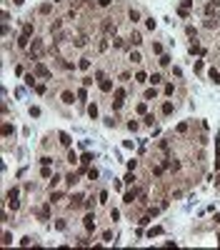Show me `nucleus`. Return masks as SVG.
<instances>
[{
	"mask_svg": "<svg viewBox=\"0 0 220 250\" xmlns=\"http://www.w3.org/2000/svg\"><path fill=\"white\" fill-rule=\"evenodd\" d=\"M58 138H60V143H63L65 148H68V145L73 143V140H70V135H68V133H60V135H58Z\"/></svg>",
	"mask_w": 220,
	"mask_h": 250,
	"instance_id": "obj_15",
	"label": "nucleus"
},
{
	"mask_svg": "<svg viewBox=\"0 0 220 250\" xmlns=\"http://www.w3.org/2000/svg\"><path fill=\"white\" fill-rule=\"evenodd\" d=\"M130 43H133V45H140V43H143V35H140V33H133V35H130Z\"/></svg>",
	"mask_w": 220,
	"mask_h": 250,
	"instance_id": "obj_14",
	"label": "nucleus"
},
{
	"mask_svg": "<svg viewBox=\"0 0 220 250\" xmlns=\"http://www.w3.org/2000/svg\"><path fill=\"white\" fill-rule=\"evenodd\" d=\"M163 113L170 115V113H173V103H165V105H163Z\"/></svg>",
	"mask_w": 220,
	"mask_h": 250,
	"instance_id": "obj_33",
	"label": "nucleus"
},
{
	"mask_svg": "<svg viewBox=\"0 0 220 250\" xmlns=\"http://www.w3.org/2000/svg\"><path fill=\"white\" fill-rule=\"evenodd\" d=\"M28 53H30L33 60H38V58L43 55V40H33V45L28 48Z\"/></svg>",
	"mask_w": 220,
	"mask_h": 250,
	"instance_id": "obj_1",
	"label": "nucleus"
},
{
	"mask_svg": "<svg viewBox=\"0 0 220 250\" xmlns=\"http://www.w3.org/2000/svg\"><path fill=\"white\" fill-rule=\"evenodd\" d=\"M205 28L210 30V28H218V20H213V18H208V20H205Z\"/></svg>",
	"mask_w": 220,
	"mask_h": 250,
	"instance_id": "obj_30",
	"label": "nucleus"
},
{
	"mask_svg": "<svg viewBox=\"0 0 220 250\" xmlns=\"http://www.w3.org/2000/svg\"><path fill=\"white\" fill-rule=\"evenodd\" d=\"M145 80H148V75H145L143 70H140V73H135V83H145Z\"/></svg>",
	"mask_w": 220,
	"mask_h": 250,
	"instance_id": "obj_19",
	"label": "nucleus"
},
{
	"mask_svg": "<svg viewBox=\"0 0 220 250\" xmlns=\"http://www.w3.org/2000/svg\"><path fill=\"white\" fill-rule=\"evenodd\" d=\"M138 198V190H128V193L123 195V203H128V205H133V200Z\"/></svg>",
	"mask_w": 220,
	"mask_h": 250,
	"instance_id": "obj_6",
	"label": "nucleus"
},
{
	"mask_svg": "<svg viewBox=\"0 0 220 250\" xmlns=\"http://www.w3.org/2000/svg\"><path fill=\"white\" fill-rule=\"evenodd\" d=\"M90 160H93V155H90V153H85V155L80 158V163H83V168H88V165H90Z\"/></svg>",
	"mask_w": 220,
	"mask_h": 250,
	"instance_id": "obj_17",
	"label": "nucleus"
},
{
	"mask_svg": "<svg viewBox=\"0 0 220 250\" xmlns=\"http://www.w3.org/2000/svg\"><path fill=\"white\" fill-rule=\"evenodd\" d=\"M85 43H88V38H85V35H80L78 40H75V48H85Z\"/></svg>",
	"mask_w": 220,
	"mask_h": 250,
	"instance_id": "obj_21",
	"label": "nucleus"
},
{
	"mask_svg": "<svg viewBox=\"0 0 220 250\" xmlns=\"http://www.w3.org/2000/svg\"><path fill=\"white\" fill-rule=\"evenodd\" d=\"M60 98H63V103H65V105H70V103H73V98H75V95H73L70 90H63V95H60Z\"/></svg>",
	"mask_w": 220,
	"mask_h": 250,
	"instance_id": "obj_9",
	"label": "nucleus"
},
{
	"mask_svg": "<svg viewBox=\"0 0 220 250\" xmlns=\"http://www.w3.org/2000/svg\"><path fill=\"white\" fill-rule=\"evenodd\" d=\"M18 198V188H13V190H8V200H15Z\"/></svg>",
	"mask_w": 220,
	"mask_h": 250,
	"instance_id": "obj_35",
	"label": "nucleus"
},
{
	"mask_svg": "<svg viewBox=\"0 0 220 250\" xmlns=\"http://www.w3.org/2000/svg\"><path fill=\"white\" fill-rule=\"evenodd\" d=\"M210 80L220 85V73H218V70H210Z\"/></svg>",
	"mask_w": 220,
	"mask_h": 250,
	"instance_id": "obj_23",
	"label": "nucleus"
},
{
	"mask_svg": "<svg viewBox=\"0 0 220 250\" xmlns=\"http://www.w3.org/2000/svg\"><path fill=\"white\" fill-rule=\"evenodd\" d=\"M85 175H88L90 180H95V178H98V170H95V168H88V170H85Z\"/></svg>",
	"mask_w": 220,
	"mask_h": 250,
	"instance_id": "obj_18",
	"label": "nucleus"
},
{
	"mask_svg": "<svg viewBox=\"0 0 220 250\" xmlns=\"http://www.w3.org/2000/svg\"><path fill=\"white\" fill-rule=\"evenodd\" d=\"M113 98H115V103H123V98H125V90H123V88H118V90L113 93Z\"/></svg>",
	"mask_w": 220,
	"mask_h": 250,
	"instance_id": "obj_10",
	"label": "nucleus"
},
{
	"mask_svg": "<svg viewBox=\"0 0 220 250\" xmlns=\"http://www.w3.org/2000/svg\"><path fill=\"white\" fill-rule=\"evenodd\" d=\"M40 175H43V178H50V175H53V173H50V168H48V165H45V168H43V170H40Z\"/></svg>",
	"mask_w": 220,
	"mask_h": 250,
	"instance_id": "obj_39",
	"label": "nucleus"
},
{
	"mask_svg": "<svg viewBox=\"0 0 220 250\" xmlns=\"http://www.w3.org/2000/svg\"><path fill=\"white\" fill-rule=\"evenodd\" d=\"M25 83H28V85L33 88V85H35V75H28V78H25Z\"/></svg>",
	"mask_w": 220,
	"mask_h": 250,
	"instance_id": "obj_42",
	"label": "nucleus"
},
{
	"mask_svg": "<svg viewBox=\"0 0 220 250\" xmlns=\"http://www.w3.org/2000/svg\"><path fill=\"white\" fill-rule=\"evenodd\" d=\"M68 163H73V165H75V163H78V155H75V153H73V150L68 153Z\"/></svg>",
	"mask_w": 220,
	"mask_h": 250,
	"instance_id": "obj_31",
	"label": "nucleus"
},
{
	"mask_svg": "<svg viewBox=\"0 0 220 250\" xmlns=\"http://www.w3.org/2000/svg\"><path fill=\"white\" fill-rule=\"evenodd\" d=\"M78 68H80V70H88V68H90V60H88V58H83V60L78 63Z\"/></svg>",
	"mask_w": 220,
	"mask_h": 250,
	"instance_id": "obj_24",
	"label": "nucleus"
},
{
	"mask_svg": "<svg viewBox=\"0 0 220 250\" xmlns=\"http://www.w3.org/2000/svg\"><path fill=\"white\" fill-rule=\"evenodd\" d=\"M160 233H163V228H160V225H155V228H150V230H148V238H155V235H160Z\"/></svg>",
	"mask_w": 220,
	"mask_h": 250,
	"instance_id": "obj_13",
	"label": "nucleus"
},
{
	"mask_svg": "<svg viewBox=\"0 0 220 250\" xmlns=\"http://www.w3.org/2000/svg\"><path fill=\"white\" fill-rule=\"evenodd\" d=\"M100 90H103V93H110V90H113V83H110L108 78H103V80H100Z\"/></svg>",
	"mask_w": 220,
	"mask_h": 250,
	"instance_id": "obj_8",
	"label": "nucleus"
},
{
	"mask_svg": "<svg viewBox=\"0 0 220 250\" xmlns=\"http://www.w3.org/2000/svg\"><path fill=\"white\" fill-rule=\"evenodd\" d=\"M13 133H15V130H13V125H10V123H5V125H3V135H13Z\"/></svg>",
	"mask_w": 220,
	"mask_h": 250,
	"instance_id": "obj_22",
	"label": "nucleus"
},
{
	"mask_svg": "<svg viewBox=\"0 0 220 250\" xmlns=\"http://www.w3.org/2000/svg\"><path fill=\"white\" fill-rule=\"evenodd\" d=\"M128 15H130V20H133V23H138V20H140V13H138V10H130Z\"/></svg>",
	"mask_w": 220,
	"mask_h": 250,
	"instance_id": "obj_28",
	"label": "nucleus"
},
{
	"mask_svg": "<svg viewBox=\"0 0 220 250\" xmlns=\"http://www.w3.org/2000/svg\"><path fill=\"white\" fill-rule=\"evenodd\" d=\"M60 25H63V20H53V23H50V30H53V33L60 30Z\"/></svg>",
	"mask_w": 220,
	"mask_h": 250,
	"instance_id": "obj_29",
	"label": "nucleus"
},
{
	"mask_svg": "<svg viewBox=\"0 0 220 250\" xmlns=\"http://www.w3.org/2000/svg\"><path fill=\"white\" fill-rule=\"evenodd\" d=\"M138 113H140V115H145V113H148V105L140 103V105H138Z\"/></svg>",
	"mask_w": 220,
	"mask_h": 250,
	"instance_id": "obj_41",
	"label": "nucleus"
},
{
	"mask_svg": "<svg viewBox=\"0 0 220 250\" xmlns=\"http://www.w3.org/2000/svg\"><path fill=\"white\" fill-rule=\"evenodd\" d=\"M125 183H128V185H133V183H135V175H133V170L125 175Z\"/></svg>",
	"mask_w": 220,
	"mask_h": 250,
	"instance_id": "obj_32",
	"label": "nucleus"
},
{
	"mask_svg": "<svg viewBox=\"0 0 220 250\" xmlns=\"http://www.w3.org/2000/svg\"><path fill=\"white\" fill-rule=\"evenodd\" d=\"M50 205H53V203H48V205H43V208L38 210V218H40V220H48V218H50Z\"/></svg>",
	"mask_w": 220,
	"mask_h": 250,
	"instance_id": "obj_5",
	"label": "nucleus"
},
{
	"mask_svg": "<svg viewBox=\"0 0 220 250\" xmlns=\"http://www.w3.org/2000/svg\"><path fill=\"white\" fill-rule=\"evenodd\" d=\"M35 75H40V78H50V70H48L45 65L38 63V65H35Z\"/></svg>",
	"mask_w": 220,
	"mask_h": 250,
	"instance_id": "obj_7",
	"label": "nucleus"
},
{
	"mask_svg": "<svg viewBox=\"0 0 220 250\" xmlns=\"http://www.w3.org/2000/svg\"><path fill=\"white\" fill-rule=\"evenodd\" d=\"M155 95H158L155 90H145V100H153V98H155Z\"/></svg>",
	"mask_w": 220,
	"mask_h": 250,
	"instance_id": "obj_37",
	"label": "nucleus"
},
{
	"mask_svg": "<svg viewBox=\"0 0 220 250\" xmlns=\"http://www.w3.org/2000/svg\"><path fill=\"white\" fill-rule=\"evenodd\" d=\"M83 200H85V198H83L80 193H75V195H70V208H80V205H83Z\"/></svg>",
	"mask_w": 220,
	"mask_h": 250,
	"instance_id": "obj_4",
	"label": "nucleus"
},
{
	"mask_svg": "<svg viewBox=\"0 0 220 250\" xmlns=\"http://www.w3.org/2000/svg\"><path fill=\"white\" fill-rule=\"evenodd\" d=\"M88 115H90V118H98V105H95V103L88 105Z\"/></svg>",
	"mask_w": 220,
	"mask_h": 250,
	"instance_id": "obj_11",
	"label": "nucleus"
},
{
	"mask_svg": "<svg viewBox=\"0 0 220 250\" xmlns=\"http://www.w3.org/2000/svg\"><path fill=\"white\" fill-rule=\"evenodd\" d=\"M215 220H220V215H215Z\"/></svg>",
	"mask_w": 220,
	"mask_h": 250,
	"instance_id": "obj_44",
	"label": "nucleus"
},
{
	"mask_svg": "<svg viewBox=\"0 0 220 250\" xmlns=\"http://www.w3.org/2000/svg\"><path fill=\"white\" fill-rule=\"evenodd\" d=\"M28 40H30V38H25V35H20V38H18V45H20V48H28Z\"/></svg>",
	"mask_w": 220,
	"mask_h": 250,
	"instance_id": "obj_25",
	"label": "nucleus"
},
{
	"mask_svg": "<svg viewBox=\"0 0 220 250\" xmlns=\"http://www.w3.org/2000/svg\"><path fill=\"white\" fill-rule=\"evenodd\" d=\"M150 83H153V85H160V83H163V75H160V73L150 75Z\"/></svg>",
	"mask_w": 220,
	"mask_h": 250,
	"instance_id": "obj_16",
	"label": "nucleus"
},
{
	"mask_svg": "<svg viewBox=\"0 0 220 250\" xmlns=\"http://www.w3.org/2000/svg\"><path fill=\"white\" fill-rule=\"evenodd\" d=\"M103 33H105V35H115V23H113V20H105V23H103Z\"/></svg>",
	"mask_w": 220,
	"mask_h": 250,
	"instance_id": "obj_3",
	"label": "nucleus"
},
{
	"mask_svg": "<svg viewBox=\"0 0 220 250\" xmlns=\"http://www.w3.org/2000/svg\"><path fill=\"white\" fill-rule=\"evenodd\" d=\"M130 60H133V63H140V60H143V55H140L138 50H133V53H130Z\"/></svg>",
	"mask_w": 220,
	"mask_h": 250,
	"instance_id": "obj_20",
	"label": "nucleus"
},
{
	"mask_svg": "<svg viewBox=\"0 0 220 250\" xmlns=\"http://www.w3.org/2000/svg\"><path fill=\"white\" fill-rule=\"evenodd\" d=\"M160 65H170V55H160Z\"/></svg>",
	"mask_w": 220,
	"mask_h": 250,
	"instance_id": "obj_36",
	"label": "nucleus"
},
{
	"mask_svg": "<svg viewBox=\"0 0 220 250\" xmlns=\"http://www.w3.org/2000/svg\"><path fill=\"white\" fill-rule=\"evenodd\" d=\"M53 3H60V0H53Z\"/></svg>",
	"mask_w": 220,
	"mask_h": 250,
	"instance_id": "obj_45",
	"label": "nucleus"
},
{
	"mask_svg": "<svg viewBox=\"0 0 220 250\" xmlns=\"http://www.w3.org/2000/svg\"><path fill=\"white\" fill-rule=\"evenodd\" d=\"M50 10H53V5H50V3H43V5H40V13H43V15H48Z\"/></svg>",
	"mask_w": 220,
	"mask_h": 250,
	"instance_id": "obj_26",
	"label": "nucleus"
},
{
	"mask_svg": "<svg viewBox=\"0 0 220 250\" xmlns=\"http://www.w3.org/2000/svg\"><path fill=\"white\" fill-rule=\"evenodd\" d=\"M13 3H15V5H23V3H25V0H13Z\"/></svg>",
	"mask_w": 220,
	"mask_h": 250,
	"instance_id": "obj_43",
	"label": "nucleus"
},
{
	"mask_svg": "<svg viewBox=\"0 0 220 250\" xmlns=\"http://www.w3.org/2000/svg\"><path fill=\"white\" fill-rule=\"evenodd\" d=\"M83 225H85L88 233H93V230H95V215H93V213H88V215H85V220H83Z\"/></svg>",
	"mask_w": 220,
	"mask_h": 250,
	"instance_id": "obj_2",
	"label": "nucleus"
},
{
	"mask_svg": "<svg viewBox=\"0 0 220 250\" xmlns=\"http://www.w3.org/2000/svg\"><path fill=\"white\" fill-rule=\"evenodd\" d=\"M20 35L30 38V35H33V23H25V25H23V33H20Z\"/></svg>",
	"mask_w": 220,
	"mask_h": 250,
	"instance_id": "obj_12",
	"label": "nucleus"
},
{
	"mask_svg": "<svg viewBox=\"0 0 220 250\" xmlns=\"http://www.w3.org/2000/svg\"><path fill=\"white\" fill-rule=\"evenodd\" d=\"M10 243H13V235L5 233V235H3V245H10Z\"/></svg>",
	"mask_w": 220,
	"mask_h": 250,
	"instance_id": "obj_38",
	"label": "nucleus"
},
{
	"mask_svg": "<svg viewBox=\"0 0 220 250\" xmlns=\"http://www.w3.org/2000/svg\"><path fill=\"white\" fill-rule=\"evenodd\" d=\"M218 188H220V183H218Z\"/></svg>",
	"mask_w": 220,
	"mask_h": 250,
	"instance_id": "obj_46",
	"label": "nucleus"
},
{
	"mask_svg": "<svg viewBox=\"0 0 220 250\" xmlns=\"http://www.w3.org/2000/svg\"><path fill=\"white\" fill-rule=\"evenodd\" d=\"M78 98H80V100H85V98H88V90H85V85L78 90Z\"/></svg>",
	"mask_w": 220,
	"mask_h": 250,
	"instance_id": "obj_34",
	"label": "nucleus"
},
{
	"mask_svg": "<svg viewBox=\"0 0 220 250\" xmlns=\"http://www.w3.org/2000/svg\"><path fill=\"white\" fill-rule=\"evenodd\" d=\"M60 198H63V193H53V195H50V203H58Z\"/></svg>",
	"mask_w": 220,
	"mask_h": 250,
	"instance_id": "obj_40",
	"label": "nucleus"
},
{
	"mask_svg": "<svg viewBox=\"0 0 220 250\" xmlns=\"http://www.w3.org/2000/svg\"><path fill=\"white\" fill-rule=\"evenodd\" d=\"M65 180H68V185H75V183H78V175H75V173H70Z\"/></svg>",
	"mask_w": 220,
	"mask_h": 250,
	"instance_id": "obj_27",
	"label": "nucleus"
}]
</instances>
